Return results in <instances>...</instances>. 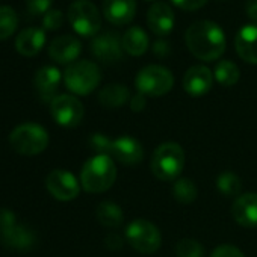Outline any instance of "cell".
<instances>
[{
  "mask_svg": "<svg viewBox=\"0 0 257 257\" xmlns=\"http://www.w3.org/2000/svg\"><path fill=\"white\" fill-rule=\"evenodd\" d=\"M101 73L97 64L91 61H77L68 65L64 73V83L65 86L77 94V95H88L91 94L100 83Z\"/></svg>",
  "mask_w": 257,
  "mask_h": 257,
  "instance_id": "cell-5",
  "label": "cell"
},
{
  "mask_svg": "<svg viewBox=\"0 0 257 257\" xmlns=\"http://www.w3.org/2000/svg\"><path fill=\"white\" fill-rule=\"evenodd\" d=\"M112 140H109L106 135L103 134H94L89 138V144L91 147L98 153V155H106L110 156V149H112Z\"/></svg>",
  "mask_w": 257,
  "mask_h": 257,
  "instance_id": "cell-30",
  "label": "cell"
},
{
  "mask_svg": "<svg viewBox=\"0 0 257 257\" xmlns=\"http://www.w3.org/2000/svg\"><path fill=\"white\" fill-rule=\"evenodd\" d=\"M11 147L23 156H35L43 153L49 146V135L44 127L35 122L17 125L10 135Z\"/></svg>",
  "mask_w": 257,
  "mask_h": 257,
  "instance_id": "cell-4",
  "label": "cell"
},
{
  "mask_svg": "<svg viewBox=\"0 0 257 257\" xmlns=\"http://www.w3.org/2000/svg\"><path fill=\"white\" fill-rule=\"evenodd\" d=\"M231 216L242 227H257V192L239 195L231 206Z\"/></svg>",
  "mask_w": 257,
  "mask_h": 257,
  "instance_id": "cell-14",
  "label": "cell"
},
{
  "mask_svg": "<svg viewBox=\"0 0 257 257\" xmlns=\"http://www.w3.org/2000/svg\"><path fill=\"white\" fill-rule=\"evenodd\" d=\"M121 43L125 53H128L131 56H141L149 49V35L144 32V29L135 26L122 35Z\"/></svg>",
  "mask_w": 257,
  "mask_h": 257,
  "instance_id": "cell-22",
  "label": "cell"
},
{
  "mask_svg": "<svg viewBox=\"0 0 257 257\" xmlns=\"http://www.w3.org/2000/svg\"><path fill=\"white\" fill-rule=\"evenodd\" d=\"M146 104H147V100H146V95H144V94H137L135 97L131 98V109H132L134 112H141V110H144Z\"/></svg>",
  "mask_w": 257,
  "mask_h": 257,
  "instance_id": "cell-37",
  "label": "cell"
},
{
  "mask_svg": "<svg viewBox=\"0 0 257 257\" xmlns=\"http://www.w3.org/2000/svg\"><path fill=\"white\" fill-rule=\"evenodd\" d=\"M197 186L189 179H179L173 185V197L182 204H191L197 198Z\"/></svg>",
  "mask_w": 257,
  "mask_h": 257,
  "instance_id": "cell-28",
  "label": "cell"
},
{
  "mask_svg": "<svg viewBox=\"0 0 257 257\" xmlns=\"http://www.w3.org/2000/svg\"><path fill=\"white\" fill-rule=\"evenodd\" d=\"M19 26L17 13L11 7H0V41L14 35Z\"/></svg>",
  "mask_w": 257,
  "mask_h": 257,
  "instance_id": "cell-27",
  "label": "cell"
},
{
  "mask_svg": "<svg viewBox=\"0 0 257 257\" xmlns=\"http://www.w3.org/2000/svg\"><path fill=\"white\" fill-rule=\"evenodd\" d=\"M68 22L82 37H94L101 28V19L97 7L89 0H77L68 8Z\"/></svg>",
  "mask_w": 257,
  "mask_h": 257,
  "instance_id": "cell-8",
  "label": "cell"
},
{
  "mask_svg": "<svg viewBox=\"0 0 257 257\" xmlns=\"http://www.w3.org/2000/svg\"><path fill=\"white\" fill-rule=\"evenodd\" d=\"M171 2L180 8V10H185V11H197L200 8H203L206 5L207 0H171Z\"/></svg>",
  "mask_w": 257,
  "mask_h": 257,
  "instance_id": "cell-34",
  "label": "cell"
},
{
  "mask_svg": "<svg viewBox=\"0 0 257 257\" xmlns=\"http://www.w3.org/2000/svg\"><path fill=\"white\" fill-rule=\"evenodd\" d=\"M213 79L215 77L207 67L194 65L183 76V89L192 97H201L210 91Z\"/></svg>",
  "mask_w": 257,
  "mask_h": 257,
  "instance_id": "cell-13",
  "label": "cell"
},
{
  "mask_svg": "<svg viewBox=\"0 0 257 257\" xmlns=\"http://www.w3.org/2000/svg\"><path fill=\"white\" fill-rule=\"evenodd\" d=\"M128 98H131V92H128V89L124 85H119V83L106 85L98 92V101L104 107H109V109H115V107L125 104Z\"/></svg>",
  "mask_w": 257,
  "mask_h": 257,
  "instance_id": "cell-23",
  "label": "cell"
},
{
  "mask_svg": "<svg viewBox=\"0 0 257 257\" xmlns=\"http://www.w3.org/2000/svg\"><path fill=\"white\" fill-rule=\"evenodd\" d=\"M46 44V34L38 28H26L16 38V50L26 56L32 58L41 52Z\"/></svg>",
  "mask_w": 257,
  "mask_h": 257,
  "instance_id": "cell-21",
  "label": "cell"
},
{
  "mask_svg": "<svg viewBox=\"0 0 257 257\" xmlns=\"http://www.w3.org/2000/svg\"><path fill=\"white\" fill-rule=\"evenodd\" d=\"M62 23H64V14L59 10H50L49 13H46L41 22L46 31H56L62 26Z\"/></svg>",
  "mask_w": 257,
  "mask_h": 257,
  "instance_id": "cell-31",
  "label": "cell"
},
{
  "mask_svg": "<svg viewBox=\"0 0 257 257\" xmlns=\"http://www.w3.org/2000/svg\"><path fill=\"white\" fill-rule=\"evenodd\" d=\"M47 191L59 201H71L80 192L77 179L67 170H53L46 179Z\"/></svg>",
  "mask_w": 257,
  "mask_h": 257,
  "instance_id": "cell-10",
  "label": "cell"
},
{
  "mask_svg": "<svg viewBox=\"0 0 257 257\" xmlns=\"http://www.w3.org/2000/svg\"><path fill=\"white\" fill-rule=\"evenodd\" d=\"M210 257H245L243 252L234 245H219L213 249Z\"/></svg>",
  "mask_w": 257,
  "mask_h": 257,
  "instance_id": "cell-33",
  "label": "cell"
},
{
  "mask_svg": "<svg viewBox=\"0 0 257 257\" xmlns=\"http://www.w3.org/2000/svg\"><path fill=\"white\" fill-rule=\"evenodd\" d=\"M53 0H26L28 11L34 16H41L50 11Z\"/></svg>",
  "mask_w": 257,
  "mask_h": 257,
  "instance_id": "cell-32",
  "label": "cell"
},
{
  "mask_svg": "<svg viewBox=\"0 0 257 257\" xmlns=\"http://www.w3.org/2000/svg\"><path fill=\"white\" fill-rule=\"evenodd\" d=\"M216 188L224 197H236V195L240 194L242 182L234 173L224 171L216 179Z\"/></svg>",
  "mask_w": 257,
  "mask_h": 257,
  "instance_id": "cell-26",
  "label": "cell"
},
{
  "mask_svg": "<svg viewBox=\"0 0 257 257\" xmlns=\"http://www.w3.org/2000/svg\"><path fill=\"white\" fill-rule=\"evenodd\" d=\"M137 88L146 97H161L171 91L174 85L173 73L162 65H147L137 76Z\"/></svg>",
  "mask_w": 257,
  "mask_h": 257,
  "instance_id": "cell-7",
  "label": "cell"
},
{
  "mask_svg": "<svg viewBox=\"0 0 257 257\" xmlns=\"http://www.w3.org/2000/svg\"><path fill=\"white\" fill-rule=\"evenodd\" d=\"M176 255L177 257H203L204 249L198 240L182 239L176 245Z\"/></svg>",
  "mask_w": 257,
  "mask_h": 257,
  "instance_id": "cell-29",
  "label": "cell"
},
{
  "mask_svg": "<svg viewBox=\"0 0 257 257\" xmlns=\"http://www.w3.org/2000/svg\"><path fill=\"white\" fill-rule=\"evenodd\" d=\"M34 83H35L40 98L43 101L52 103L53 98L56 97V91L61 83V71L52 65L41 67L35 74Z\"/></svg>",
  "mask_w": 257,
  "mask_h": 257,
  "instance_id": "cell-18",
  "label": "cell"
},
{
  "mask_svg": "<svg viewBox=\"0 0 257 257\" xmlns=\"http://www.w3.org/2000/svg\"><path fill=\"white\" fill-rule=\"evenodd\" d=\"M106 243H107V246H109L110 249H116V248H121L122 240H121L119 236H116V234H109V236L106 237Z\"/></svg>",
  "mask_w": 257,
  "mask_h": 257,
  "instance_id": "cell-39",
  "label": "cell"
},
{
  "mask_svg": "<svg viewBox=\"0 0 257 257\" xmlns=\"http://www.w3.org/2000/svg\"><path fill=\"white\" fill-rule=\"evenodd\" d=\"M14 224H17L16 215L11 210H8V209H0V230L7 228V227H11Z\"/></svg>",
  "mask_w": 257,
  "mask_h": 257,
  "instance_id": "cell-35",
  "label": "cell"
},
{
  "mask_svg": "<svg viewBox=\"0 0 257 257\" xmlns=\"http://www.w3.org/2000/svg\"><path fill=\"white\" fill-rule=\"evenodd\" d=\"M103 14L115 26L128 25L137 14V0H103Z\"/></svg>",
  "mask_w": 257,
  "mask_h": 257,
  "instance_id": "cell-15",
  "label": "cell"
},
{
  "mask_svg": "<svg viewBox=\"0 0 257 257\" xmlns=\"http://www.w3.org/2000/svg\"><path fill=\"white\" fill-rule=\"evenodd\" d=\"M110 156L124 165H138L144 159V149L132 137H119L112 143Z\"/></svg>",
  "mask_w": 257,
  "mask_h": 257,
  "instance_id": "cell-12",
  "label": "cell"
},
{
  "mask_svg": "<svg viewBox=\"0 0 257 257\" xmlns=\"http://www.w3.org/2000/svg\"><path fill=\"white\" fill-rule=\"evenodd\" d=\"M0 240H2L4 245H7L10 248L26 251L35 245L37 236L31 228H28L22 224L20 225L14 224L11 227L0 230Z\"/></svg>",
  "mask_w": 257,
  "mask_h": 257,
  "instance_id": "cell-20",
  "label": "cell"
},
{
  "mask_svg": "<svg viewBox=\"0 0 257 257\" xmlns=\"http://www.w3.org/2000/svg\"><path fill=\"white\" fill-rule=\"evenodd\" d=\"M122 43L113 32H104L95 37L91 43L92 55L104 64H113L119 61L122 58Z\"/></svg>",
  "mask_w": 257,
  "mask_h": 257,
  "instance_id": "cell-11",
  "label": "cell"
},
{
  "mask_svg": "<svg viewBox=\"0 0 257 257\" xmlns=\"http://www.w3.org/2000/svg\"><path fill=\"white\" fill-rule=\"evenodd\" d=\"M246 14L251 20L257 22V0H246Z\"/></svg>",
  "mask_w": 257,
  "mask_h": 257,
  "instance_id": "cell-38",
  "label": "cell"
},
{
  "mask_svg": "<svg viewBox=\"0 0 257 257\" xmlns=\"http://www.w3.org/2000/svg\"><path fill=\"white\" fill-rule=\"evenodd\" d=\"M213 77L218 83H221L222 86H234L240 77V71L237 68V65L231 61H221L216 67H215V73Z\"/></svg>",
  "mask_w": 257,
  "mask_h": 257,
  "instance_id": "cell-25",
  "label": "cell"
},
{
  "mask_svg": "<svg viewBox=\"0 0 257 257\" xmlns=\"http://www.w3.org/2000/svg\"><path fill=\"white\" fill-rule=\"evenodd\" d=\"M153 52L158 58H167L168 53L171 52V47H170V43L165 41V40H158L153 46Z\"/></svg>",
  "mask_w": 257,
  "mask_h": 257,
  "instance_id": "cell-36",
  "label": "cell"
},
{
  "mask_svg": "<svg viewBox=\"0 0 257 257\" xmlns=\"http://www.w3.org/2000/svg\"><path fill=\"white\" fill-rule=\"evenodd\" d=\"M125 239L135 251L141 254H153L161 248L162 236L159 228L147 219H135L125 228Z\"/></svg>",
  "mask_w": 257,
  "mask_h": 257,
  "instance_id": "cell-6",
  "label": "cell"
},
{
  "mask_svg": "<svg viewBox=\"0 0 257 257\" xmlns=\"http://www.w3.org/2000/svg\"><path fill=\"white\" fill-rule=\"evenodd\" d=\"M185 41L189 52L206 62L216 61L225 50V35L210 20H200L191 25L185 34Z\"/></svg>",
  "mask_w": 257,
  "mask_h": 257,
  "instance_id": "cell-1",
  "label": "cell"
},
{
  "mask_svg": "<svg viewBox=\"0 0 257 257\" xmlns=\"http://www.w3.org/2000/svg\"><path fill=\"white\" fill-rule=\"evenodd\" d=\"M82 52V44L71 35H61L49 46V56L58 64L74 62Z\"/></svg>",
  "mask_w": 257,
  "mask_h": 257,
  "instance_id": "cell-16",
  "label": "cell"
},
{
  "mask_svg": "<svg viewBox=\"0 0 257 257\" xmlns=\"http://www.w3.org/2000/svg\"><path fill=\"white\" fill-rule=\"evenodd\" d=\"M147 25L156 35H168L174 28V11L165 2H158L147 13Z\"/></svg>",
  "mask_w": 257,
  "mask_h": 257,
  "instance_id": "cell-17",
  "label": "cell"
},
{
  "mask_svg": "<svg viewBox=\"0 0 257 257\" xmlns=\"http://www.w3.org/2000/svg\"><path fill=\"white\" fill-rule=\"evenodd\" d=\"M152 173L162 182L176 180L185 167V152L177 143L161 144L152 156Z\"/></svg>",
  "mask_w": 257,
  "mask_h": 257,
  "instance_id": "cell-3",
  "label": "cell"
},
{
  "mask_svg": "<svg viewBox=\"0 0 257 257\" xmlns=\"http://www.w3.org/2000/svg\"><path fill=\"white\" fill-rule=\"evenodd\" d=\"M97 219L104 227L116 228L122 224L124 213L118 204H115L112 201H103L97 207Z\"/></svg>",
  "mask_w": 257,
  "mask_h": 257,
  "instance_id": "cell-24",
  "label": "cell"
},
{
  "mask_svg": "<svg viewBox=\"0 0 257 257\" xmlns=\"http://www.w3.org/2000/svg\"><path fill=\"white\" fill-rule=\"evenodd\" d=\"M116 179V168L110 156L97 155L88 159L80 171V185L89 194H100L112 188Z\"/></svg>",
  "mask_w": 257,
  "mask_h": 257,
  "instance_id": "cell-2",
  "label": "cell"
},
{
  "mask_svg": "<svg viewBox=\"0 0 257 257\" xmlns=\"http://www.w3.org/2000/svg\"><path fill=\"white\" fill-rule=\"evenodd\" d=\"M234 47L240 59L257 65V25H246L239 29Z\"/></svg>",
  "mask_w": 257,
  "mask_h": 257,
  "instance_id": "cell-19",
  "label": "cell"
},
{
  "mask_svg": "<svg viewBox=\"0 0 257 257\" xmlns=\"http://www.w3.org/2000/svg\"><path fill=\"white\" fill-rule=\"evenodd\" d=\"M50 113L53 119L62 127H76L83 119V104L79 98L68 94H61L50 103Z\"/></svg>",
  "mask_w": 257,
  "mask_h": 257,
  "instance_id": "cell-9",
  "label": "cell"
}]
</instances>
